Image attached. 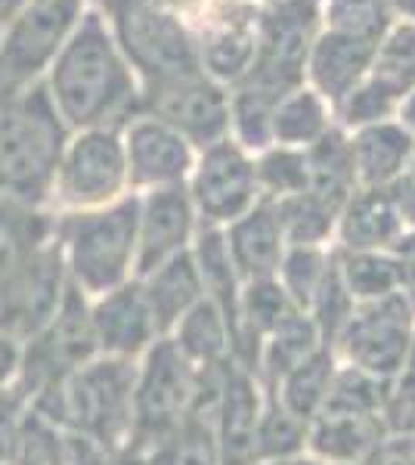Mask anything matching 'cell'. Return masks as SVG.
<instances>
[{
	"label": "cell",
	"instance_id": "cell-1",
	"mask_svg": "<svg viewBox=\"0 0 415 465\" xmlns=\"http://www.w3.org/2000/svg\"><path fill=\"white\" fill-rule=\"evenodd\" d=\"M44 87L69 134L122 127L140 100V81L127 65L109 19L90 6L44 74Z\"/></svg>",
	"mask_w": 415,
	"mask_h": 465
},
{
	"label": "cell",
	"instance_id": "cell-2",
	"mask_svg": "<svg viewBox=\"0 0 415 465\" xmlns=\"http://www.w3.org/2000/svg\"><path fill=\"white\" fill-rule=\"evenodd\" d=\"M65 140L69 127L53 109L44 81L0 87V202L47 208Z\"/></svg>",
	"mask_w": 415,
	"mask_h": 465
},
{
	"label": "cell",
	"instance_id": "cell-3",
	"mask_svg": "<svg viewBox=\"0 0 415 465\" xmlns=\"http://www.w3.org/2000/svg\"><path fill=\"white\" fill-rule=\"evenodd\" d=\"M137 193H127L112 205L56 214L53 242L69 289L90 302L137 280Z\"/></svg>",
	"mask_w": 415,
	"mask_h": 465
},
{
	"label": "cell",
	"instance_id": "cell-4",
	"mask_svg": "<svg viewBox=\"0 0 415 465\" xmlns=\"http://www.w3.org/2000/svg\"><path fill=\"white\" fill-rule=\"evenodd\" d=\"M133 372L137 363L94 357L37 397V419L103 450H122L131 444L133 429Z\"/></svg>",
	"mask_w": 415,
	"mask_h": 465
},
{
	"label": "cell",
	"instance_id": "cell-5",
	"mask_svg": "<svg viewBox=\"0 0 415 465\" xmlns=\"http://www.w3.org/2000/svg\"><path fill=\"white\" fill-rule=\"evenodd\" d=\"M202 370L180 354L168 339H158L137 360L133 372V429L131 447L155 450L186 419L199 416Z\"/></svg>",
	"mask_w": 415,
	"mask_h": 465
},
{
	"label": "cell",
	"instance_id": "cell-6",
	"mask_svg": "<svg viewBox=\"0 0 415 465\" xmlns=\"http://www.w3.org/2000/svg\"><path fill=\"white\" fill-rule=\"evenodd\" d=\"M131 193L122 127H87L69 134L50 186V212L74 214L103 208Z\"/></svg>",
	"mask_w": 415,
	"mask_h": 465
},
{
	"label": "cell",
	"instance_id": "cell-7",
	"mask_svg": "<svg viewBox=\"0 0 415 465\" xmlns=\"http://www.w3.org/2000/svg\"><path fill=\"white\" fill-rule=\"evenodd\" d=\"M133 74L146 84L190 78L202 72L199 41L164 4H146L109 22Z\"/></svg>",
	"mask_w": 415,
	"mask_h": 465
},
{
	"label": "cell",
	"instance_id": "cell-8",
	"mask_svg": "<svg viewBox=\"0 0 415 465\" xmlns=\"http://www.w3.org/2000/svg\"><path fill=\"white\" fill-rule=\"evenodd\" d=\"M329 348L338 363L390 381L412 357L415 307L403 295L357 304Z\"/></svg>",
	"mask_w": 415,
	"mask_h": 465
},
{
	"label": "cell",
	"instance_id": "cell-9",
	"mask_svg": "<svg viewBox=\"0 0 415 465\" xmlns=\"http://www.w3.org/2000/svg\"><path fill=\"white\" fill-rule=\"evenodd\" d=\"M84 10L87 0H28L0 37V87L44 81Z\"/></svg>",
	"mask_w": 415,
	"mask_h": 465
},
{
	"label": "cell",
	"instance_id": "cell-10",
	"mask_svg": "<svg viewBox=\"0 0 415 465\" xmlns=\"http://www.w3.org/2000/svg\"><path fill=\"white\" fill-rule=\"evenodd\" d=\"M96 354L94 329H90V304L84 295L69 289L63 307L47 326L22 344V366L16 385L32 401L59 385L65 376L90 363Z\"/></svg>",
	"mask_w": 415,
	"mask_h": 465
},
{
	"label": "cell",
	"instance_id": "cell-11",
	"mask_svg": "<svg viewBox=\"0 0 415 465\" xmlns=\"http://www.w3.org/2000/svg\"><path fill=\"white\" fill-rule=\"evenodd\" d=\"M186 193L202 227H230L261 202L254 155L232 137L202 149L186 180Z\"/></svg>",
	"mask_w": 415,
	"mask_h": 465
},
{
	"label": "cell",
	"instance_id": "cell-12",
	"mask_svg": "<svg viewBox=\"0 0 415 465\" xmlns=\"http://www.w3.org/2000/svg\"><path fill=\"white\" fill-rule=\"evenodd\" d=\"M316 25H320L316 0H273L258 19L254 32L258 50L245 78L282 94L307 84L304 65L316 41Z\"/></svg>",
	"mask_w": 415,
	"mask_h": 465
},
{
	"label": "cell",
	"instance_id": "cell-13",
	"mask_svg": "<svg viewBox=\"0 0 415 465\" xmlns=\"http://www.w3.org/2000/svg\"><path fill=\"white\" fill-rule=\"evenodd\" d=\"M137 112L173 127L199 153L230 137V90L205 72L140 87Z\"/></svg>",
	"mask_w": 415,
	"mask_h": 465
},
{
	"label": "cell",
	"instance_id": "cell-14",
	"mask_svg": "<svg viewBox=\"0 0 415 465\" xmlns=\"http://www.w3.org/2000/svg\"><path fill=\"white\" fill-rule=\"evenodd\" d=\"M69 295L56 242L44 245L0 286V332L25 344L56 317Z\"/></svg>",
	"mask_w": 415,
	"mask_h": 465
},
{
	"label": "cell",
	"instance_id": "cell-15",
	"mask_svg": "<svg viewBox=\"0 0 415 465\" xmlns=\"http://www.w3.org/2000/svg\"><path fill=\"white\" fill-rule=\"evenodd\" d=\"M122 143L131 193L186 186L199 155V149L180 137L173 127L143 112H133L122 124Z\"/></svg>",
	"mask_w": 415,
	"mask_h": 465
},
{
	"label": "cell",
	"instance_id": "cell-16",
	"mask_svg": "<svg viewBox=\"0 0 415 465\" xmlns=\"http://www.w3.org/2000/svg\"><path fill=\"white\" fill-rule=\"evenodd\" d=\"M263 403H267V388L261 385V379L242 363L230 360L221 370L214 403L208 410L223 465H258L254 440H258Z\"/></svg>",
	"mask_w": 415,
	"mask_h": 465
},
{
	"label": "cell",
	"instance_id": "cell-17",
	"mask_svg": "<svg viewBox=\"0 0 415 465\" xmlns=\"http://www.w3.org/2000/svg\"><path fill=\"white\" fill-rule=\"evenodd\" d=\"M87 304L100 357L137 363L158 339H164L137 280L105 292L100 298H90Z\"/></svg>",
	"mask_w": 415,
	"mask_h": 465
},
{
	"label": "cell",
	"instance_id": "cell-18",
	"mask_svg": "<svg viewBox=\"0 0 415 465\" xmlns=\"http://www.w3.org/2000/svg\"><path fill=\"white\" fill-rule=\"evenodd\" d=\"M137 276L190 252L202 223L186 186L137 193Z\"/></svg>",
	"mask_w": 415,
	"mask_h": 465
},
{
	"label": "cell",
	"instance_id": "cell-19",
	"mask_svg": "<svg viewBox=\"0 0 415 465\" xmlns=\"http://www.w3.org/2000/svg\"><path fill=\"white\" fill-rule=\"evenodd\" d=\"M410 230L403 223L394 193L357 186L335 217L331 249L338 252H394V245Z\"/></svg>",
	"mask_w": 415,
	"mask_h": 465
},
{
	"label": "cell",
	"instance_id": "cell-20",
	"mask_svg": "<svg viewBox=\"0 0 415 465\" xmlns=\"http://www.w3.org/2000/svg\"><path fill=\"white\" fill-rule=\"evenodd\" d=\"M375 47H379V41L326 28V32L316 35L304 65V78L335 109L372 69Z\"/></svg>",
	"mask_w": 415,
	"mask_h": 465
},
{
	"label": "cell",
	"instance_id": "cell-21",
	"mask_svg": "<svg viewBox=\"0 0 415 465\" xmlns=\"http://www.w3.org/2000/svg\"><path fill=\"white\" fill-rule=\"evenodd\" d=\"M384 438H390L379 412H353V410H322L307 425V447L320 465H357L363 462Z\"/></svg>",
	"mask_w": 415,
	"mask_h": 465
},
{
	"label": "cell",
	"instance_id": "cell-22",
	"mask_svg": "<svg viewBox=\"0 0 415 465\" xmlns=\"http://www.w3.org/2000/svg\"><path fill=\"white\" fill-rule=\"evenodd\" d=\"M226 252L232 258V267L242 276V282L276 280L279 264L285 254V236L279 230V221L270 202H258L248 214L223 227Z\"/></svg>",
	"mask_w": 415,
	"mask_h": 465
},
{
	"label": "cell",
	"instance_id": "cell-23",
	"mask_svg": "<svg viewBox=\"0 0 415 465\" xmlns=\"http://www.w3.org/2000/svg\"><path fill=\"white\" fill-rule=\"evenodd\" d=\"M357 186L390 190L415 159V137L394 118L347 134Z\"/></svg>",
	"mask_w": 415,
	"mask_h": 465
},
{
	"label": "cell",
	"instance_id": "cell-24",
	"mask_svg": "<svg viewBox=\"0 0 415 465\" xmlns=\"http://www.w3.org/2000/svg\"><path fill=\"white\" fill-rule=\"evenodd\" d=\"M137 282L149 307H153V317L158 329H162V335H168L180 322V317H186L205 298V286H202L193 252H183L177 258L164 261V264H158L149 273L137 276Z\"/></svg>",
	"mask_w": 415,
	"mask_h": 465
},
{
	"label": "cell",
	"instance_id": "cell-25",
	"mask_svg": "<svg viewBox=\"0 0 415 465\" xmlns=\"http://www.w3.org/2000/svg\"><path fill=\"white\" fill-rule=\"evenodd\" d=\"M195 370H211L232 360V326L211 298H202L177 326L164 335Z\"/></svg>",
	"mask_w": 415,
	"mask_h": 465
},
{
	"label": "cell",
	"instance_id": "cell-26",
	"mask_svg": "<svg viewBox=\"0 0 415 465\" xmlns=\"http://www.w3.org/2000/svg\"><path fill=\"white\" fill-rule=\"evenodd\" d=\"M320 348H326V341H322L320 329L313 326V320L301 311H291L289 317L261 341L252 372L261 379L263 388H273L279 379L289 376L294 366H301Z\"/></svg>",
	"mask_w": 415,
	"mask_h": 465
},
{
	"label": "cell",
	"instance_id": "cell-27",
	"mask_svg": "<svg viewBox=\"0 0 415 465\" xmlns=\"http://www.w3.org/2000/svg\"><path fill=\"white\" fill-rule=\"evenodd\" d=\"M335 127V109L311 84L289 90L273 109L270 146L307 149Z\"/></svg>",
	"mask_w": 415,
	"mask_h": 465
},
{
	"label": "cell",
	"instance_id": "cell-28",
	"mask_svg": "<svg viewBox=\"0 0 415 465\" xmlns=\"http://www.w3.org/2000/svg\"><path fill=\"white\" fill-rule=\"evenodd\" d=\"M56 214L47 208L0 202V286L53 239Z\"/></svg>",
	"mask_w": 415,
	"mask_h": 465
},
{
	"label": "cell",
	"instance_id": "cell-29",
	"mask_svg": "<svg viewBox=\"0 0 415 465\" xmlns=\"http://www.w3.org/2000/svg\"><path fill=\"white\" fill-rule=\"evenodd\" d=\"M335 370L338 357L331 354V348L326 344V348H320L301 366H294L289 376L279 379L273 388H267V394L282 403L291 416H298L301 422L311 425L322 412V407H326L331 381H335Z\"/></svg>",
	"mask_w": 415,
	"mask_h": 465
},
{
	"label": "cell",
	"instance_id": "cell-30",
	"mask_svg": "<svg viewBox=\"0 0 415 465\" xmlns=\"http://www.w3.org/2000/svg\"><path fill=\"white\" fill-rule=\"evenodd\" d=\"M304 168H307V190L311 196L341 208V202L357 190L353 177L351 146H347V131L331 127L326 137H320L313 146L304 149Z\"/></svg>",
	"mask_w": 415,
	"mask_h": 465
},
{
	"label": "cell",
	"instance_id": "cell-31",
	"mask_svg": "<svg viewBox=\"0 0 415 465\" xmlns=\"http://www.w3.org/2000/svg\"><path fill=\"white\" fill-rule=\"evenodd\" d=\"M254 28L248 22H223L199 41L202 72L217 84H239L254 63Z\"/></svg>",
	"mask_w": 415,
	"mask_h": 465
},
{
	"label": "cell",
	"instance_id": "cell-32",
	"mask_svg": "<svg viewBox=\"0 0 415 465\" xmlns=\"http://www.w3.org/2000/svg\"><path fill=\"white\" fill-rule=\"evenodd\" d=\"M335 270L353 304H372L400 295V276L390 252H338Z\"/></svg>",
	"mask_w": 415,
	"mask_h": 465
},
{
	"label": "cell",
	"instance_id": "cell-33",
	"mask_svg": "<svg viewBox=\"0 0 415 465\" xmlns=\"http://www.w3.org/2000/svg\"><path fill=\"white\" fill-rule=\"evenodd\" d=\"M331 267H335V249L331 245H289L282 254V264H279L276 282L282 286L294 311L307 313L316 292L329 280Z\"/></svg>",
	"mask_w": 415,
	"mask_h": 465
},
{
	"label": "cell",
	"instance_id": "cell-34",
	"mask_svg": "<svg viewBox=\"0 0 415 465\" xmlns=\"http://www.w3.org/2000/svg\"><path fill=\"white\" fill-rule=\"evenodd\" d=\"M270 205H273L285 245H331L338 217L335 205L311 196V193H294V196L276 199Z\"/></svg>",
	"mask_w": 415,
	"mask_h": 465
},
{
	"label": "cell",
	"instance_id": "cell-35",
	"mask_svg": "<svg viewBox=\"0 0 415 465\" xmlns=\"http://www.w3.org/2000/svg\"><path fill=\"white\" fill-rule=\"evenodd\" d=\"M369 78L388 87L397 100H403L410 90H415V25L412 22H394L384 32L375 47L372 69Z\"/></svg>",
	"mask_w": 415,
	"mask_h": 465
},
{
	"label": "cell",
	"instance_id": "cell-36",
	"mask_svg": "<svg viewBox=\"0 0 415 465\" xmlns=\"http://www.w3.org/2000/svg\"><path fill=\"white\" fill-rule=\"evenodd\" d=\"M304 447H307V422L291 416L282 403L267 394L261 425H258V440H254L258 465L298 460V456H304Z\"/></svg>",
	"mask_w": 415,
	"mask_h": 465
},
{
	"label": "cell",
	"instance_id": "cell-37",
	"mask_svg": "<svg viewBox=\"0 0 415 465\" xmlns=\"http://www.w3.org/2000/svg\"><path fill=\"white\" fill-rule=\"evenodd\" d=\"M149 465H223L217 434L205 416H193L146 453Z\"/></svg>",
	"mask_w": 415,
	"mask_h": 465
},
{
	"label": "cell",
	"instance_id": "cell-38",
	"mask_svg": "<svg viewBox=\"0 0 415 465\" xmlns=\"http://www.w3.org/2000/svg\"><path fill=\"white\" fill-rule=\"evenodd\" d=\"M254 171H258V186L263 202H276L307 190L304 149H285V146L263 149V153L254 155Z\"/></svg>",
	"mask_w": 415,
	"mask_h": 465
},
{
	"label": "cell",
	"instance_id": "cell-39",
	"mask_svg": "<svg viewBox=\"0 0 415 465\" xmlns=\"http://www.w3.org/2000/svg\"><path fill=\"white\" fill-rule=\"evenodd\" d=\"M397 106H400L397 96L366 74V78L335 106V124L351 134V131H360V127H369V124L390 122V118L397 115Z\"/></svg>",
	"mask_w": 415,
	"mask_h": 465
},
{
	"label": "cell",
	"instance_id": "cell-40",
	"mask_svg": "<svg viewBox=\"0 0 415 465\" xmlns=\"http://www.w3.org/2000/svg\"><path fill=\"white\" fill-rule=\"evenodd\" d=\"M394 25L390 0H326V28L381 41Z\"/></svg>",
	"mask_w": 415,
	"mask_h": 465
},
{
	"label": "cell",
	"instance_id": "cell-41",
	"mask_svg": "<svg viewBox=\"0 0 415 465\" xmlns=\"http://www.w3.org/2000/svg\"><path fill=\"white\" fill-rule=\"evenodd\" d=\"M381 422L390 438L415 440V370L403 366L394 379L388 381L381 403Z\"/></svg>",
	"mask_w": 415,
	"mask_h": 465
},
{
	"label": "cell",
	"instance_id": "cell-42",
	"mask_svg": "<svg viewBox=\"0 0 415 465\" xmlns=\"http://www.w3.org/2000/svg\"><path fill=\"white\" fill-rule=\"evenodd\" d=\"M390 254H394L397 276H400V295L415 307V230H406Z\"/></svg>",
	"mask_w": 415,
	"mask_h": 465
},
{
	"label": "cell",
	"instance_id": "cell-43",
	"mask_svg": "<svg viewBox=\"0 0 415 465\" xmlns=\"http://www.w3.org/2000/svg\"><path fill=\"white\" fill-rule=\"evenodd\" d=\"M357 465H415V444L406 438H384L381 444Z\"/></svg>",
	"mask_w": 415,
	"mask_h": 465
},
{
	"label": "cell",
	"instance_id": "cell-44",
	"mask_svg": "<svg viewBox=\"0 0 415 465\" xmlns=\"http://www.w3.org/2000/svg\"><path fill=\"white\" fill-rule=\"evenodd\" d=\"M19 366H22V344L0 332V394L16 385Z\"/></svg>",
	"mask_w": 415,
	"mask_h": 465
},
{
	"label": "cell",
	"instance_id": "cell-45",
	"mask_svg": "<svg viewBox=\"0 0 415 465\" xmlns=\"http://www.w3.org/2000/svg\"><path fill=\"white\" fill-rule=\"evenodd\" d=\"M390 193H394V202H397L400 214H403V223L410 230H415V159L410 162V168L403 171V177L390 186Z\"/></svg>",
	"mask_w": 415,
	"mask_h": 465
},
{
	"label": "cell",
	"instance_id": "cell-46",
	"mask_svg": "<svg viewBox=\"0 0 415 465\" xmlns=\"http://www.w3.org/2000/svg\"><path fill=\"white\" fill-rule=\"evenodd\" d=\"M146 4H162V0H96L94 10H100L103 16H109V22L115 16H122L127 10H137V6H146Z\"/></svg>",
	"mask_w": 415,
	"mask_h": 465
},
{
	"label": "cell",
	"instance_id": "cell-47",
	"mask_svg": "<svg viewBox=\"0 0 415 465\" xmlns=\"http://www.w3.org/2000/svg\"><path fill=\"white\" fill-rule=\"evenodd\" d=\"M394 122L400 127H406V131L415 137V90H410V94L400 100V106H397V115H394Z\"/></svg>",
	"mask_w": 415,
	"mask_h": 465
},
{
	"label": "cell",
	"instance_id": "cell-48",
	"mask_svg": "<svg viewBox=\"0 0 415 465\" xmlns=\"http://www.w3.org/2000/svg\"><path fill=\"white\" fill-rule=\"evenodd\" d=\"M28 0H0V37L10 28V22L19 16V10L25 6Z\"/></svg>",
	"mask_w": 415,
	"mask_h": 465
},
{
	"label": "cell",
	"instance_id": "cell-49",
	"mask_svg": "<svg viewBox=\"0 0 415 465\" xmlns=\"http://www.w3.org/2000/svg\"><path fill=\"white\" fill-rule=\"evenodd\" d=\"M390 10H394V16H403V22L415 25V0H390Z\"/></svg>",
	"mask_w": 415,
	"mask_h": 465
},
{
	"label": "cell",
	"instance_id": "cell-50",
	"mask_svg": "<svg viewBox=\"0 0 415 465\" xmlns=\"http://www.w3.org/2000/svg\"><path fill=\"white\" fill-rule=\"evenodd\" d=\"M406 366H412V370H415V348H412V357H410V363H406Z\"/></svg>",
	"mask_w": 415,
	"mask_h": 465
},
{
	"label": "cell",
	"instance_id": "cell-51",
	"mask_svg": "<svg viewBox=\"0 0 415 465\" xmlns=\"http://www.w3.org/2000/svg\"><path fill=\"white\" fill-rule=\"evenodd\" d=\"M412 444H415V440H412Z\"/></svg>",
	"mask_w": 415,
	"mask_h": 465
}]
</instances>
